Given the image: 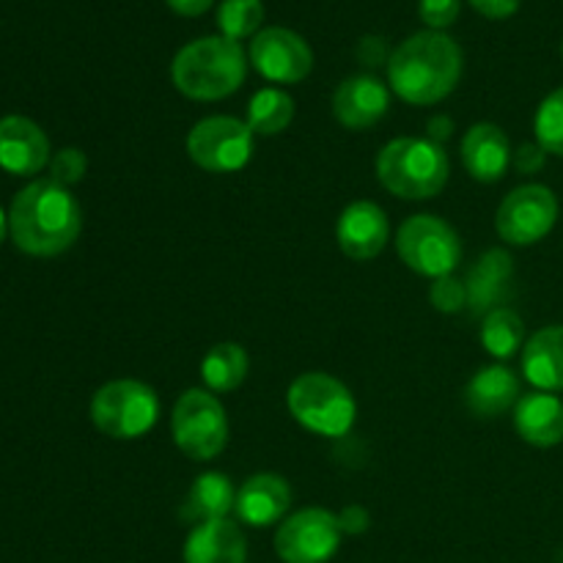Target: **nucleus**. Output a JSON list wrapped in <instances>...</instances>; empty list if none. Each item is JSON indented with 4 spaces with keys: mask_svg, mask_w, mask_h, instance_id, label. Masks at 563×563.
<instances>
[{
    "mask_svg": "<svg viewBox=\"0 0 563 563\" xmlns=\"http://www.w3.org/2000/svg\"><path fill=\"white\" fill-rule=\"evenodd\" d=\"M80 203L69 187L53 179L31 181L16 192L9 212V231L14 245L27 256H58L80 236Z\"/></svg>",
    "mask_w": 563,
    "mask_h": 563,
    "instance_id": "f257e3e1",
    "label": "nucleus"
},
{
    "mask_svg": "<svg viewBox=\"0 0 563 563\" xmlns=\"http://www.w3.org/2000/svg\"><path fill=\"white\" fill-rule=\"evenodd\" d=\"M462 77V49L440 31L405 38L388 58V80L396 97L410 104H438Z\"/></svg>",
    "mask_w": 563,
    "mask_h": 563,
    "instance_id": "f03ea898",
    "label": "nucleus"
},
{
    "mask_svg": "<svg viewBox=\"0 0 563 563\" xmlns=\"http://www.w3.org/2000/svg\"><path fill=\"white\" fill-rule=\"evenodd\" d=\"M247 60L240 42L203 36L185 44L170 64V80L185 97L198 102L225 99L245 82Z\"/></svg>",
    "mask_w": 563,
    "mask_h": 563,
    "instance_id": "7ed1b4c3",
    "label": "nucleus"
},
{
    "mask_svg": "<svg viewBox=\"0 0 563 563\" xmlns=\"http://www.w3.org/2000/svg\"><path fill=\"white\" fill-rule=\"evenodd\" d=\"M449 154L429 137H396L377 154V176L385 190L407 201L434 198L449 181Z\"/></svg>",
    "mask_w": 563,
    "mask_h": 563,
    "instance_id": "20e7f679",
    "label": "nucleus"
},
{
    "mask_svg": "<svg viewBox=\"0 0 563 563\" xmlns=\"http://www.w3.org/2000/svg\"><path fill=\"white\" fill-rule=\"evenodd\" d=\"M286 405L295 421L322 438H344L355 423V399L341 379L308 372L291 383Z\"/></svg>",
    "mask_w": 563,
    "mask_h": 563,
    "instance_id": "39448f33",
    "label": "nucleus"
},
{
    "mask_svg": "<svg viewBox=\"0 0 563 563\" xmlns=\"http://www.w3.org/2000/svg\"><path fill=\"white\" fill-rule=\"evenodd\" d=\"M159 399L141 379H113L91 399V421L113 440H137L157 423Z\"/></svg>",
    "mask_w": 563,
    "mask_h": 563,
    "instance_id": "423d86ee",
    "label": "nucleus"
},
{
    "mask_svg": "<svg viewBox=\"0 0 563 563\" xmlns=\"http://www.w3.org/2000/svg\"><path fill=\"white\" fill-rule=\"evenodd\" d=\"M170 432L181 454L196 462H209L229 443V418L218 396L192 388L176 399Z\"/></svg>",
    "mask_w": 563,
    "mask_h": 563,
    "instance_id": "0eeeda50",
    "label": "nucleus"
},
{
    "mask_svg": "<svg viewBox=\"0 0 563 563\" xmlns=\"http://www.w3.org/2000/svg\"><path fill=\"white\" fill-rule=\"evenodd\" d=\"M396 251L401 262L418 275L443 278L456 269L462 258L460 234L434 214H416L401 223L396 234Z\"/></svg>",
    "mask_w": 563,
    "mask_h": 563,
    "instance_id": "6e6552de",
    "label": "nucleus"
},
{
    "mask_svg": "<svg viewBox=\"0 0 563 563\" xmlns=\"http://www.w3.org/2000/svg\"><path fill=\"white\" fill-rule=\"evenodd\" d=\"M253 154V130L234 115H209L187 135V157L209 174H234Z\"/></svg>",
    "mask_w": 563,
    "mask_h": 563,
    "instance_id": "1a4fd4ad",
    "label": "nucleus"
},
{
    "mask_svg": "<svg viewBox=\"0 0 563 563\" xmlns=\"http://www.w3.org/2000/svg\"><path fill=\"white\" fill-rule=\"evenodd\" d=\"M339 515L328 509H302L286 517L275 533V553L284 563H328L341 548Z\"/></svg>",
    "mask_w": 563,
    "mask_h": 563,
    "instance_id": "9d476101",
    "label": "nucleus"
},
{
    "mask_svg": "<svg viewBox=\"0 0 563 563\" xmlns=\"http://www.w3.org/2000/svg\"><path fill=\"white\" fill-rule=\"evenodd\" d=\"M559 198L544 185H522L504 198L495 214V229L509 245H533L553 231Z\"/></svg>",
    "mask_w": 563,
    "mask_h": 563,
    "instance_id": "9b49d317",
    "label": "nucleus"
},
{
    "mask_svg": "<svg viewBox=\"0 0 563 563\" xmlns=\"http://www.w3.org/2000/svg\"><path fill=\"white\" fill-rule=\"evenodd\" d=\"M251 64L273 82H300L311 75L313 53L289 27H264L251 42Z\"/></svg>",
    "mask_w": 563,
    "mask_h": 563,
    "instance_id": "f8f14e48",
    "label": "nucleus"
},
{
    "mask_svg": "<svg viewBox=\"0 0 563 563\" xmlns=\"http://www.w3.org/2000/svg\"><path fill=\"white\" fill-rule=\"evenodd\" d=\"M49 159V141L36 121L25 115L0 119V168L14 176H33Z\"/></svg>",
    "mask_w": 563,
    "mask_h": 563,
    "instance_id": "ddd939ff",
    "label": "nucleus"
},
{
    "mask_svg": "<svg viewBox=\"0 0 563 563\" xmlns=\"http://www.w3.org/2000/svg\"><path fill=\"white\" fill-rule=\"evenodd\" d=\"M339 245L344 256L355 258V262H368V258L379 256L388 245L390 223L388 214L372 201H355L341 212L339 229Z\"/></svg>",
    "mask_w": 563,
    "mask_h": 563,
    "instance_id": "4468645a",
    "label": "nucleus"
},
{
    "mask_svg": "<svg viewBox=\"0 0 563 563\" xmlns=\"http://www.w3.org/2000/svg\"><path fill=\"white\" fill-rule=\"evenodd\" d=\"M390 91L372 75H357L341 82L333 93V113L346 130H368L388 113Z\"/></svg>",
    "mask_w": 563,
    "mask_h": 563,
    "instance_id": "2eb2a0df",
    "label": "nucleus"
},
{
    "mask_svg": "<svg viewBox=\"0 0 563 563\" xmlns=\"http://www.w3.org/2000/svg\"><path fill=\"white\" fill-rule=\"evenodd\" d=\"M291 506V487L284 476L275 473H256L236 489L234 515L242 526L267 528L284 520Z\"/></svg>",
    "mask_w": 563,
    "mask_h": 563,
    "instance_id": "dca6fc26",
    "label": "nucleus"
},
{
    "mask_svg": "<svg viewBox=\"0 0 563 563\" xmlns=\"http://www.w3.org/2000/svg\"><path fill=\"white\" fill-rule=\"evenodd\" d=\"M511 278H515V258L506 251H487L467 275V306L476 317H487L495 308H504L511 295Z\"/></svg>",
    "mask_w": 563,
    "mask_h": 563,
    "instance_id": "f3484780",
    "label": "nucleus"
},
{
    "mask_svg": "<svg viewBox=\"0 0 563 563\" xmlns=\"http://www.w3.org/2000/svg\"><path fill=\"white\" fill-rule=\"evenodd\" d=\"M462 163L465 170L476 181H493L504 179L506 168L511 163V146L506 132L498 124H473L462 137Z\"/></svg>",
    "mask_w": 563,
    "mask_h": 563,
    "instance_id": "a211bd4d",
    "label": "nucleus"
},
{
    "mask_svg": "<svg viewBox=\"0 0 563 563\" xmlns=\"http://www.w3.org/2000/svg\"><path fill=\"white\" fill-rule=\"evenodd\" d=\"M247 539L236 522L209 520L190 531L185 542V563H245Z\"/></svg>",
    "mask_w": 563,
    "mask_h": 563,
    "instance_id": "6ab92c4d",
    "label": "nucleus"
},
{
    "mask_svg": "<svg viewBox=\"0 0 563 563\" xmlns=\"http://www.w3.org/2000/svg\"><path fill=\"white\" fill-rule=\"evenodd\" d=\"M515 427L526 443L553 449L563 443V401L548 390H537L517 401Z\"/></svg>",
    "mask_w": 563,
    "mask_h": 563,
    "instance_id": "aec40b11",
    "label": "nucleus"
},
{
    "mask_svg": "<svg viewBox=\"0 0 563 563\" xmlns=\"http://www.w3.org/2000/svg\"><path fill=\"white\" fill-rule=\"evenodd\" d=\"M520 401V379L506 366L478 368L465 388V405L478 418H498Z\"/></svg>",
    "mask_w": 563,
    "mask_h": 563,
    "instance_id": "412c9836",
    "label": "nucleus"
},
{
    "mask_svg": "<svg viewBox=\"0 0 563 563\" xmlns=\"http://www.w3.org/2000/svg\"><path fill=\"white\" fill-rule=\"evenodd\" d=\"M522 372L539 390H563V324H550L533 333L522 350Z\"/></svg>",
    "mask_w": 563,
    "mask_h": 563,
    "instance_id": "4be33fe9",
    "label": "nucleus"
},
{
    "mask_svg": "<svg viewBox=\"0 0 563 563\" xmlns=\"http://www.w3.org/2000/svg\"><path fill=\"white\" fill-rule=\"evenodd\" d=\"M236 489L229 476L223 473H203L192 482L185 504H181L179 517L192 526H201L209 520H225L234 511Z\"/></svg>",
    "mask_w": 563,
    "mask_h": 563,
    "instance_id": "5701e85b",
    "label": "nucleus"
},
{
    "mask_svg": "<svg viewBox=\"0 0 563 563\" xmlns=\"http://www.w3.org/2000/svg\"><path fill=\"white\" fill-rule=\"evenodd\" d=\"M247 352L240 344H214L201 361V377L214 394H231L240 388L247 377Z\"/></svg>",
    "mask_w": 563,
    "mask_h": 563,
    "instance_id": "b1692460",
    "label": "nucleus"
},
{
    "mask_svg": "<svg viewBox=\"0 0 563 563\" xmlns=\"http://www.w3.org/2000/svg\"><path fill=\"white\" fill-rule=\"evenodd\" d=\"M295 119V99L280 88H262L247 102V126L253 135H278Z\"/></svg>",
    "mask_w": 563,
    "mask_h": 563,
    "instance_id": "393cba45",
    "label": "nucleus"
},
{
    "mask_svg": "<svg viewBox=\"0 0 563 563\" xmlns=\"http://www.w3.org/2000/svg\"><path fill=\"white\" fill-rule=\"evenodd\" d=\"M522 341H526V324L517 317V311L511 308H495L484 317L482 324V344L489 355L506 357L515 355L517 350H522Z\"/></svg>",
    "mask_w": 563,
    "mask_h": 563,
    "instance_id": "a878e982",
    "label": "nucleus"
},
{
    "mask_svg": "<svg viewBox=\"0 0 563 563\" xmlns=\"http://www.w3.org/2000/svg\"><path fill=\"white\" fill-rule=\"evenodd\" d=\"M264 20V3L262 0H223L218 9V25L225 38L256 36Z\"/></svg>",
    "mask_w": 563,
    "mask_h": 563,
    "instance_id": "bb28decb",
    "label": "nucleus"
},
{
    "mask_svg": "<svg viewBox=\"0 0 563 563\" xmlns=\"http://www.w3.org/2000/svg\"><path fill=\"white\" fill-rule=\"evenodd\" d=\"M533 130H537V143L544 152L563 157V88H555L542 99L537 119H533Z\"/></svg>",
    "mask_w": 563,
    "mask_h": 563,
    "instance_id": "cd10ccee",
    "label": "nucleus"
},
{
    "mask_svg": "<svg viewBox=\"0 0 563 563\" xmlns=\"http://www.w3.org/2000/svg\"><path fill=\"white\" fill-rule=\"evenodd\" d=\"M88 159L80 148H60L53 159H49V179L58 181V185L71 187L86 176Z\"/></svg>",
    "mask_w": 563,
    "mask_h": 563,
    "instance_id": "c85d7f7f",
    "label": "nucleus"
},
{
    "mask_svg": "<svg viewBox=\"0 0 563 563\" xmlns=\"http://www.w3.org/2000/svg\"><path fill=\"white\" fill-rule=\"evenodd\" d=\"M429 300L438 311L443 313H456L467 306V286L462 280L443 275V278H434L432 289H429Z\"/></svg>",
    "mask_w": 563,
    "mask_h": 563,
    "instance_id": "c756f323",
    "label": "nucleus"
},
{
    "mask_svg": "<svg viewBox=\"0 0 563 563\" xmlns=\"http://www.w3.org/2000/svg\"><path fill=\"white\" fill-rule=\"evenodd\" d=\"M418 14L432 31H443V27L454 25L460 16V0H421Z\"/></svg>",
    "mask_w": 563,
    "mask_h": 563,
    "instance_id": "7c9ffc66",
    "label": "nucleus"
},
{
    "mask_svg": "<svg viewBox=\"0 0 563 563\" xmlns=\"http://www.w3.org/2000/svg\"><path fill=\"white\" fill-rule=\"evenodd\" d=\"M511 159H515V168L520 170V174H537V170H542L548 152H544L539 143H522Z\"/></svg>",
    "mask_w": 563,
    "mask_h": 563,
    "instance_id": "2f4dec72",
    "label": "nucleus"
},
{
    "mask_svg": "<svg viewBox=\"0 0 563 563\" xmlns=\"http://www.w3.org/2000/svg\"><path fill=\"white\" fill-rule=\"evenodd\" d=\"M520 3L522 0H471L473 9L489 20H509L511 14H517Z\"/></svg>",
    "mask_w": 563,
    "mask_h": 563,
    "instance_id": "473e14b6",
    "label": "nucleus"
},
{
    "mask_svg": "<svg viewBox=\"0 0 563 563\" xmlns=\"http://www.w3.org/2000/svg\"><path fill=\"white\" fill-rule=\"evenodd\" d=\"M368 511L363 509V506H346L344 511L339 515V526L344 533H352V537H357V533H363L368 528Z\"/></svg>",
    "mask_w": 563,
    "mask_h": 563,
    "instance_id": "72a5a7b5",
    "label": "nucleus"
},
{
    "mask_svg": "<svg viewBox=\"0 0 563 563\" xmlns=\"http://www.w3.org/2000/svg\"><path fill=\"white\" fill-rule=\"evenodd\" d=\"M357 58H361L363 64H368V66L383 64V58H385V42H383V38H377V36L363 38L361 47H357Z\"/></svg>",
    "mask_w": 563,
    "mask_h": 563,
    "instance_id": "f704fd0d",
    "label": "nucleus"
},
{
    "mask_svg": "<svg viewBox=\"0 0 563 563\" xmlns=\"http://www.w3.org/2000/svg\"><path fill=\"white\" fill-rule=\"evenodd\" d=\"M165 3H168L170 9L181 16H198V14H203L207 9H212L214 0H165Z\"/></svg>",
    "mask_w": 563,
    "mask_h": 563,
    "instance_id": "c9c22d12",
    "label": "nucleus"
},
{
    "mask_svg": "<svg viewBox=\"0 0 563 563\" xmlns=\"http://www.w3.org/2000/svg\"><path fill=\"white\" fill-rule=\"evenodd\" d=\"M451 130H454V124H451L449 115H438V119L429 121V141L443 143L445 137H451Z\"/></svg>",
    "mask_w": 563,
    "mask_h": 563,
    "instance_id": "e433bc0d",
    "label": "nucleus"
},
{
    "mask_svg": "<svg viewBox=\"0 0 563 563\" xmlns=\"http://www.w3.org/2000/svg\"><path fill=\"white\" fill-rule=\"evenodd\" d=\"M5 231H9V218H5V212L0 209V242L5 240Z\"/></svg>",
    "mask_w": 563,
    "mask_h": 563,
    "instance_id": "4c0bfd02",
    "label": "nucleus"
},
{
    "mask_svg": "<svg viewBox=\"0 0 563 563\" xmlns=\"http://www.w3.org/2000/svg\"><path fill=\"white\" fill-rule=\"evenodd\" d=\"M561 58H563V44H561Z\"/></svg>",
    "mask_w": 563,
    "mask_h": 563,
    "instance_id": "58836bf2",
    "label": "nucleus"
}]
</instances>
